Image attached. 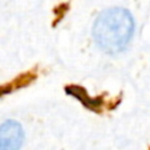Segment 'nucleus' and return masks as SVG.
Listing matches in <instances>:
<instances>
[{
    "mask_svg": "<svg viewBox=\"0 0 150 150\" xmlns=\"http://www.w3.org/2000/svg\"><path fill=\"white\" fill-rule=\"evenodd\" d=\"M133 32V17L124 8H110L101 12L93 25V37L97 45L110 54L124 51Z\"/></svg>",
    "mask_w": 150,
    "mask_h": 150,
    "instance_id": "f257e3e1",
    "label": "nucleus"
},
{
    "mask_svg": "<svg viewBox=\"0 0 150 150\" xmlns=\"http://www.w3.org/2000/svg\"><path fill=\"white\" fill-rule=\"evenodd\" d=\"M24 132L16 121H6L0 125V150H20Z\"/></svg>",
    "mask_w": 150,
    "mask_h": 150,
    "instance_id": "f03ea898",
    "label": "nucleus"
},
{
    "mask_svg": "<svg viewBox=\"0 0 150 150\" xmlns=\"http://www.w3.org/2000/svg\"><path fill=\"white\" fill-rule=\"evenodd\" d=\"M67 92L71 94H73L74 97H77L79 100H81L88 108H93V109H98V106H101V102H98L97 100H93L91 97H88V94L84 92V89L79 88V86H71L67 89Z\"/></svg>",
    "mask_w": 150,
    "mask_h": 150,
    "instance_id": "7ed1b4c3",
    "label": "nucleus"
}]
</instances>
